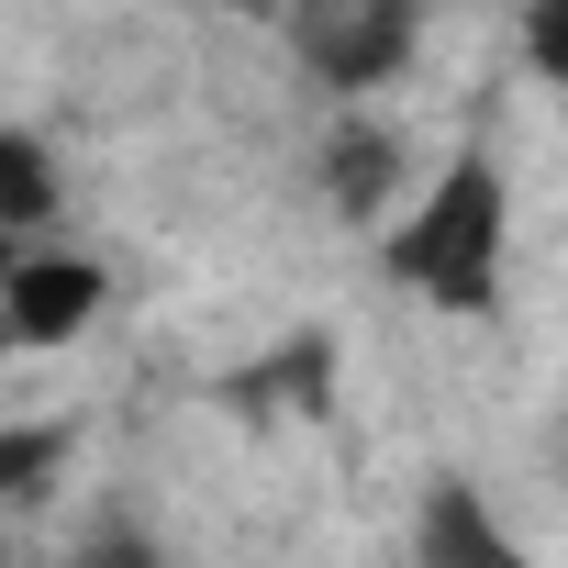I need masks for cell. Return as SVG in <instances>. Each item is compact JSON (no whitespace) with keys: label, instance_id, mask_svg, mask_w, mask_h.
I'll return each instance as SVG.
<instances>
[{"label":"cell","instance_id":"3","mask_svg":"<svg viewBox=\"0 0 568 568\" xmlns=\"http://www.w3.org/2000/svg\"><path fill=\"white\" fill-rule=\"evenodd\" d=\"M101 302H112V267L101 256H79V245H12V267H0V313H12V346L23 357H45V346H79L90 324H101Z\"/></svg>","mask_w":568,"mask_h":568},{"label":"cell","instance_id":"6","mask_svg":"<svg viewBox=\"0 0 568 568\" xmlns=\"http://www.w3.org/2000/svg\"><path fill=\"white\" fill-rule=\"evenodd\" d=\"M57 212H68L57 145H45V134H23V123H0V234H12V245H34Z\"/></svg>","mask_w":568,"mask_h":568},{"label":"cell","instance_id":"4","mask_svg":"<svg viewBox=\"0 0 568 568\" xmlns=\"http://www.w3.org/2000/svg\"><path fill=\"white\" fill-rule=\"evenodd\" d=\"M223 402H234L245 424H256V413H324V402H335V335H324V324H302L278 357L234 368V379H223Z\"/></svg>","mask_w":568,"mask_h":568},{"label":"cell","instance_id":"5","mask_svg":"<svg viewBox=\"0 0 568 568\" xmlns=\"http://www.w3.org/2000/svg\"><path fill=\"white\" fill-rule=\"evenodd\" d=\"M324 201H335L346 223H379V212L402 201V134H390V123H335V134H324Z\"/></svg>","mask_w":568,"mask_h":568},{"label":"cell","instance_id":"9","mask_svg":"<svg viewBox=\"0 0 568 568\" xmlns=\"http://www.w3.org/2000/svg\"><path fill=\"white\" fill-rule=\"evenodd\" d=\"M524 68L546 79V90H568V0H524Z\"/></svg>","mask_w":568,"mask_h":568},{"label":"cell","instance_id":"2","mask_svg":"<svg viewBox=\"0 0 568 568\" xmlns=\"http://www.w3.org/2000/svg\"><path fill=\"white\" fill-rule=\"evenodd\" d=\"M424 0H278V45L324 101H368L413 68Z\"/></svg>","mask_w":568,"mask_h":568},{"label":"cell","instance_id":"10","mask_svg":"<svg viewBox=\"0 0 568 568\" xmlns=\"http://www.w3.org/2000/svg\"><path fill=\"white\" fill-rule=\"evenodd\" d=\"M0 357H23V346H12V313H0Z\"/></svg>","mask_w":568,"mask_h":568},{"label":"cell","instance_id":"1","mask_svg":"<svg viewBox=\"0 0 568 568\" xmlns=\"http://www.w3.org/2000/svg\"><path fill=\"white\" fill-rule=\"evenodd\" d=\"M379 278L413 291L424 313H457V324L501 313V278H513V179H501L490 145H457L413 201H390Z\"/></svg>","mask_w":568,"mask_h":568},{"label":"cell","instance_id":"7","mask_svg":"<svg viewBox=\"0 0 568 568\" xmlns=\"http://www.w3.org/2000/svg\"><path fill=\"white\" fill-rule=\"evenodd\" d=\"M413 546H424V557H457V568H513V535L479 513V490H468V479H435V490H424Z\"/></svg>","mask_w":568,"mask_h":568},{"label":"cell","instance_id":"8","mask_svg":"<svg viewBox=\"0 0 568 568\" xmlns=\"http://www.w3.org/2000/svg\"><path fill=\"white\" fill-rule=\"evenodd\" d=\"M68 457H79V424H0V501H45L57 479H68Z\"/></svg>","mask_w":568,"mask_h":568}]
</instances>
